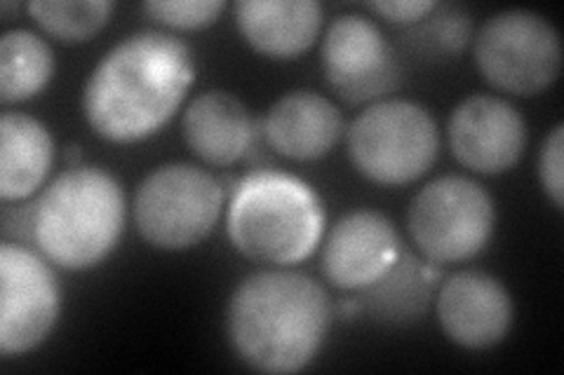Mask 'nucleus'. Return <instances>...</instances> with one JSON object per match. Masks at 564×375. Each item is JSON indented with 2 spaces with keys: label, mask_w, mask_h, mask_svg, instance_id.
I'll use <instances>...</instances> for the list:
<instances>
[{
  "label": "nucleus",
  "mask_w": 564,
  "mask_h": 375,
  "mask_svg": "<svg viewBox=\"0 0 564 375\" xmlns=\"http://www.w3.org/2000/svg\"><path fill=\"white\" fill-rule=\"evenodd\" d=\"M186 146L212 167H231L252 151L254 122L245 103L224 89H209L188 103L182 120Z\"/></svg>",
  "instance_id": "15"
},
{
  "label": "nucleus",
  "mask_w": 564,
  "mask_h": 375,
  "mask_svg": "<svg viewBox=\"0 0 564 375\" xmlns=\"http://www.w3.org/2000/svg\"><path fill=\"white\" fill-rule=\"evenodd\" d=\"M323 68L329 87L346 103H367L400 85V66L381 29L360 14H341L323 38Z\"/></svg>",
  "instance_id": "10"
},
{
  "label": "nucleus",
  "mask_w": 564,
  "mask_h": 375,
  "mask_svg": "<svg viewBox=\"0 0 564 375\" xmlns=\"http://www.w3.org/2000/svg\"><path fill=\"white\" fill-rule=\"evenodd\" d=\"M447 136L458 163L494 176L520 163L527 146V124L513 103L475 95L458 103L449 115Z\"/></svg>",
  "instance_id": "11"
},
{
  "label": "nucleus",
  "mask_w": 564,
  "mask_h": 375,
  "mask_svg": "<svg viewBox=\"0 0 564 375\" xmlns=\"http://www.w3.org/2000/svg\"><path fill=\"white\" fill-rule=\"evenodd\" d=\"M402 256L395 225L383 213L358 209L332 225L323 246V273L337 289L365 291Z\"/></svg>",
  "instance_id": "13"
},
{
  "label": "nucleus",
  "mask_w": 564,
  "mask_h": 375,
  "mask_svg": "<svg viewBox=\"0 0 564 375\" xmlns=\"http://www.w3.org/2000/svg\"><path fill=\"white\" fill-rule=\"evenodd\" d=\"M62 294L47 263L22 244L0 246V352L39 348L59 319Z\"/></svg>",
  "instance_id": "9"
},
{
  "label": "nucleus",
  "mask_w": 564,
  "mask_h": 375,
  "mask_svg": "<svg viewBox=\"0 0 564 375\" xmlns=\"http://www.w3.org/2000/svg\"><path fill=\"white\" fill-rule=\"evenodd\" d=\"M348 157L379 186H408L437 159L440 132L431 111L408 99L375 101L350 122Z\"/></svg>",
  "instance_id": "5"
},
{
  "label": "nucleus",
  "mask_w": 564,
  "mask_h": 375,
  "mask_svg": "<svg viewBox=\"0 0 564 375\" xmlns=\"http://www.w3.org/2000/svg\"><path fill=\"white\" fill-rule=\"evenodd\" d=\"M224 188L207 169L172 163L151 172L134 192V225L147 244L184 252L215 230Z\"/></svg>",
  "instance_id": "6"
},
{
  "label": "nucleus",
  "mask_w": 564,
  "mask_h": 375,
  "mask_svg": "<svg viewBox=\"0 0 564 375\" xmlns=\"http://www.w3.org/2000/svg\"><path fill=\"white\" fill-rule=\"evenodd\" d=\"M433 282L423 275V263L404 254L372 287L365 289V308L391 324H408L426 312Z\"/></svg>",
  "instance_id": "19"
},
{
  "label": "nucleus",
  "mask_w": 564,
  "mask_h": 375,
  "mask_svg": "<svg viewBox=\"0 0 564 375\" xmlns=\"http://www.w3.org/2000/svg\"><path fill=\"white\" fill-rule=\"evenodd\" d=\"M55 159V144L41 120L26 113L0 118V198L20 202L31 198L45 181Z\"/></svg>",
  "instance_id": "17"
},
{
  "label": "nucleus",
  "mask_w": 564,
  "mask_h": 375,
  "mask_svg": "<svg viewBox=\"0 0 564 375\" xmlns=\"http://www.w3.org/2000/svg\"><path fill=\"white\" fill-rule=\"evenodd\" d=\"M344 118L337 106L313 89H296L280 97L263 120V136L282 157L296 163L325 157L339 144Z\"/></svg>",
  "instance_id": "14"
},
{
  "label": "nucleus",
  "mask_w": 564,
  "mask_h": 375,
  "mask_svg": "<svg viewBox=\"0 0 564 375\" xmlns=\"http://www.w3.org/2000/svg\"><path fill=\"white\" fill-rule=\"evenodd\" d=\"M475 64L494 89L534 97L560 76L557 29L532 10L497 12L475 38Z\"/></svg>",
  "instance_id": "8"
},
{
  "label": "nucleus",
  "mask_w": 564,
  "mask_h": 375,
  "mask_svg": "<svg viewBox=\"0 0 564 375\" xmlns=\"http://www.w3.org/2000/svg\"><path fill=\"white\" fill-rule=\"evenodd\" d=\"M31 209L33 242L64 271L99 265L126 228V192L118 178L99 167H68Z\"/></svg>",
  "instance_id": "3"
},
{
  "label": "nucleus",
  "mask_w": 564,
  "mask_h": 375,
  "mask_svg": "<svg viewBox=\"0 0 564 375\" xmlns=\"http://www.w3.org/2000/svg\"><path fill=\"white\" fill-rule=\"evenodd\" d=\"M31 20L39 24L52 38L62 43H83L99 33L113 12V5L106 0H76V3H47L33 0L26 5Z\"/></svg>",
  "instance_id": "20"
},
{
  "label": "nucleus",
  "mask_w": 564,
  "mask_h": 375,
  "mask_svg": "<svg viewBox=\"0 0 564 375\" xmlns=\"http://www.w3.org/2000/svg\"><path fill=\"white\" fill-rule=\"evenodd\" d=\"M440 327L452 343L466 350L499 345L513 327V296L499 277L462 271L443 282L435 298Z\"/></svg>",
  "instance_id": "12"
},
{
  "label": "nucleus",
  "mask_w": 564,
  "mask_h": 375,
  "mask_svg": "<svg viewBox=\"0 0 564 375\" xmlns=\"http://www.w3.org/2000/svg\"><path fill=\"white\" fill-rule=\"evenodd\" d=\"M332 321L325 289L308 275L261 271L247 275L226 310L228 341L250 368L296 373L321 352Z\"/></svg>",
  "instance_id": "2"
},
{
  "label": "nucleus",
  "mask_w": 564,
  "mask_h": 375,
  "mask_svg": "<svg viewBox=\"0 0 564 375\" xmlns=\"http://www.w3.org/2000/svg\"><path fill=\"white\" fill-rule=\"evenodd\" d=\"M367 8L381 14L388 22L412 26L431 14L437 5L431 3V0H379V3H367Z\"/></svg>",
  "instance_id": "24"
},
{
  "label": "nucleus",
  "mask_w": 564,
  "mask_h": 375,
  "mask_svg": "<svg viewBox=\"0 0 564 375\" xmlns=\"http://www.w3.org/2000/svg\"><path fill=\"white\" fill-rule=\"evenodd\" d=\"M473 33L470 16L458 8H435L408 31V45L426 59L462 55Z\"/></svg>",
  "instance_id": "21"
},
{
  "label": "nucleus",
  "mask_w": 564,
  "mask_h": 375,
  "mask_svg": "<svg viewBox=\"0 0 564 375\" xmlns=\"http://www.w3.org/2000/svg\"><path fill=\"white\" fill-rule=\"evenodd\" d=\"M226 230L245 258L290 267L321 244L325 207L308 184L290 174L252 172L234 190Z\"/></svg>",
  "instance_id": "4"
},
{
  "label": "nucleus",
  "mask_w": 564,
  "mask_h": 375,
  "mask_svg": "<svg viewBox=\"0 0 564 375\" xmlns=\"http://www.w3.org/2000/svg\"><path fill=\"white\" fill-rule=\"evenodd\" d=\"M144 12L163 26L196 31L215 24L224 12V3L221 0H153L144 3Z\"/></svg>",
  "instance_id": "22"
},
{
  "label": "nucleus",
  "mask_w": 564,
  "mask_h": 375,
  "mask_svg": "<svg viewBox=\"0 0 564 375\" xmlns=\"http://www.w3.org/2000/svg\"><path fill=\"white\" fill-rule=\"evenodd\" d=\"M236 24L259 55L294 59L321 35L323 8L313 0H240Z\"/></svg>",
  "instance_id": "16"
},
{
  "label": "nucleus",
  "mask_w": 564,
  "mask_h": 375,
  "mask_svg": "<svg viewBox=\"0 0 564 375\" xmlns=\"http://www.w3.org/2000/svg\"><path fill=\"white\" fill-rule=\"evenodd\" d=\"M196 80L191 49L170 33L139 31L106 52L83 89V113L111 144L165 128Z\"/></svg>",
  "instance_id": "1"
},
{
  "label": "nucleus",
  "mask_w": 564,
  "mask_h": 375,
  "mask_svg": "<svg viewBox=\"0 0 564 375\" xmlns=\"http://www.w3.org/2000/svg\"><path fill=\"white\" fill-rule=\"evenodd\" d=\"M408 225L429 263H464L489 244L497 225V207L478 181L466 176H440L416 192Z\"/></svg>",
  "instance_id": "7"
},
{
  "label": "nucleus",
  "mask_w": 564,
  "mask_h": 375,
  "mask_svg": "<svg viewBox=\"0 0 564 375\" xmlns=\"http://www.w3.org/2000/svg\"><path fill=\"white\" fill-rule=\"evenodd\" d=\"M539 178L555 209L564 205V124H555L539 153Z\"/></svg>",
  "instance_id": "23"
},
{
  "label": "nucleus",
  "mask_w": 564,
  "mask_h": 375,
  "mask_svg": "<svg viewBox=\"0 0 564 375\" xmlns=\"http://www.w3.org/2000/svg\"><path fill=\"white\" fill-rule=\"evenodd\" d=\"M55 57L50 45L33 31H8L0 38V101L20 103L47 87Z\"/></svg>",
  "instance_id": "18"
}]
</instances>
